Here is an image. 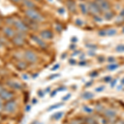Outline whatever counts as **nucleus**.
Returning a JSON list of instances; mask_svg holds the SVG:
<instances>
[{"label": "nucleus", "mask_w": 124, "mask_h": 124, "mask_svg": "<svg viewBox=\"0 0 124 124\" xmlns=\"http://www.w3.org/2000/svg\"><path fill=\"white\" fill-rule=\"evenodd\" d=\"M26 14H27V16L29 17V18L32 19L34 21L40 22L43 19V17H41V15L33 9H27V11H26Z\"/></svg>", "instance_id": "obj_1"}, {"label": "nucleus", "mask_w": 124, "mask_h": 124, "mask_svg": "<svg viewBox=\"0 0 124 124\" xmlns=\"http://www.w3.org/2000/svg\"><path fill=\"white\" fill-rule=\"evenodd\" d=\"M96 3L99 5L101 11H103V12H105V13L109 12L110 4L108 3V1H106V0H96Z\"/></svg>", "instance_id": "obj_2"}, {"label": "nucleus", "mask_w": 124, "mask_h": 124, "mask_svg": "<svg viewBox=\"0 0 124 124\" xmlns=\"http://www.w3.org/2000/svg\"><path fill=\"white\" fill-rule=\"evenodd\" d=\"M4 110L8 113H13L17 109V103L14 101H8L5 103V105L3 106Z\"/></svg>", "instance_id": "obj_3"}, {"label": "nucleus", "mask_w": 124, "mask_h": 124, "mask_svg": "<svg viewBox=\"0 0 124 124\" xmlns=\"http://www.w3.org/2000/svg\"><path fill=\"white\" fill-rule=\"evenodd\" d=\"M24 57L26 58L27 61L31 62V63H36L37 61V56L35 53L32 52V51H27L24 54Z\"/></svg>", "instance_id": "obj_4"}, {"label": "nucleus", "mask_w": 124, "mask_h": 124, "mask_svg": "<svg viewBox=\"0 0 124 124\" xmlns=\"http://www.w3.org/2000/svg\"><path fill=\"white\" fill-rule=\"evenodd\" d=\"M89 9L90 10V12L92 13H93V14H99V13H101V9L99 8V5L96 3V2H92L89 4Z\"/></svg>", "instance_id": "obj_5"}, {"label": "nucleus", "mask_w": 124, "mask_h": 124, "mask_svg": "<svg viewBox=\"0 0 124 124\" xmlns=\"http://www.w3.org/2000/svg\"><path fill=\"white\" fill-rule=\"evenodd\" d=\"M13 97V93L8 90H4V89H3V90L1 92V93H0V98H1L2 99H3V100H9V99H11Z\"/></svg>", "instance_id": "obj_6"}, {"label": "nucleus", "mask_w": 124, "mask_h": 124, "mask_svg": "<svg viewBox=\"0 0 124 124\" xmlns=\"http://www.w3.org/2000/svg\"><path fill=\"white\" fill-rule=\"evenodd\" d=\"M16 27L20 31H23V32H25V31H28V27L25 25V23H23V22L21 21H17L14 23Z\"/></svg>", "instance_id": "obj_7"}, {"label": "nucleus", "mask_w": 124, "mask_h": 124, "mask_svg": "<svg viewBox=\"0 0 124 124\" xmlns=\"http://www.w3.org/2000/svg\"><path fill=\"white\" fill-rule=\"evenodd\" d=\"M7 84L10 88H12V89H21L22 88H23V86H22L21 84L17 81L10 80L8 82Z\"/></svg>", "instance_id": "obj_8"}, {"label": "nucleus", "mask_w": 124, "mask_h": 124, "mask_svg": "<svg viewBox=\"0 0 124 124\" xmlns=\"http://www.w3.org/2000/svg\"><path fill=\"white\" fill-rule=\"evenodd\" d=\"M103 114H104L105 117H108V118H114V117H116V112L114 111V110L113 109H105L103 110Z\"/></svg>", "instance_id": "obj_9"}, {"label": "nucleus", "mask_w": 124, "mask_h": 124, "mask_svg": "<svg viewBox=\"0 0 124 124\" xmlns=\"http://www.w3.org/2000/svg\"><path fill=\"white\" fill-rule=\"evenodd\" d=\"M13 43L17 46H23L24 44V38L23 36L21 35H17L16 37H13Z\"/></svg>", "instance_id": "obj_10"}, {"label": "nucleus", "mask_w": 124, "mask_h": 124, "mask_svg": "<svg viewBox=\"0 0 124 124\" xmlns=\"http://www.w3.org/2000/svg\"><path fill=\"white\" fill-rule=\"evenodd\" d=\"M41 37L44 39H51L53 37V33L49 30H45L41 32Z\"/></svg>", "instance_id": "obj_11"}, {"label": "nucleus", "mask_w": 124, "mask_h": 124, "mask_svg": "<svg viewBox=\"0 0 124 124\" xmlns=\"http://www.w3.org/2000/svg\"><path fill=\"white\" fill-rule=\"evenodd\" d=\"M3 31H4L5 35L7 36V37H15V32L14 31H13L12 28H10V27H6L3 30Z\"/></svg>", "instance_id": "obj_12"}, {"label": "nucleus", "mask_w": 124, "mask_h": 124, "mask_svg": "<svg viewBox=\"0 0 124 124\" xmlns=\"http://www.w3.org/2000/svg\"><path fill=\"white\" fill-rule=\"evenodd\" d=\"M31 39H32L34 41H36L37 44H38L40 46H41V47H46V43L44 42L42 40L40 39L38 37H37V36H33V37H31Z\"/></svg>", "instance_id": "obj_13"}, {"label": "nucleus", "mask_w": 124, "mask_h": 124, "mask_svg": "<svg viewBox=\"0 0 124 124\" xmlns=\"http://www.w3.org/2000/svg\"><path fill=\"white\" fill-rule=\"evenodd\" d=\"M67 6H68V8L70 9V11L72 12V13H75V12H76V6H75L74 2L68 1L67 2Z\"/></svg>", "instance_id": "obj_14"}, {"label": "nucleus", "mask_w": 124, "mask_h": 124, "mask_svg": "<svg viewBox=\"0 0 124 124\" xmlns=\"http://www.w3.org/2000/svg\"><path fill=\"white\" fill-rule=\"evenodd\" d=\"M23 4L26 6V7L29 8V9H33L35 8V4L31 1V0H23Z\"/></svg>", "instance_id": "obj_15"}, {"label": "nucleus", "mask_w": 124, "mask_h": 124, "mask_svg": "<svg viewBox=\"0 0 124 124\" xmlns=\"http://www.w3.org/2000/svg\"><path fill=\"white\" fill-rule=\"evenodd\" d=\"M63 114H64L63 112H59V113H55V114H53L51 118L57 121V120H60L62 117H63Z\"/></svg>", "instance_id": "obj_16"}, {"label": "nucleus", "mask_w": 124, "mask_h": 124, "mask_svg": "<svg viewBox=\"0 0 124 124\" xmlns=\"http://www.w3.org/2000/svg\"><path fill=\"white\" fill-rule=\"evenodd\" d=\"M82 98L85 99H90L92 98H93V94L92 93H90V92H85V93H83Z\"/></svg>", "instance_id": "obj_17"}, {"label": "nucleus", "mask_w": 124, "mask_h": 124, "mask_svg": "<svg viewBox=\"0 0 124 124\" xmlns=\"http://www.w3.org/2000/svg\"><path fill=\"white\" fill-rule=\"evenodd\" d=\"M64 103H56V104H54V105H51L49 107V108L47 109V111H51V110H54L55 108H61V106H63Z\"/></svg>", "instance_id": "obj_18"}, {"label": "nucleus", "mask_w": 124, "mask_h": 124, "mask_svg": "<svg viewBox=\"0 0 124 124\" xmlns=\"http://www.w3.org/2000/svg\"><path fill=\"white\" fill-rule=\"evenodd\" d=\"M79 8H80V9H81L82 13L86 14V13H88V8H87V7H86V5L85 4V3H80V4H79Z\"/></svg>", "instance_id": "obj_19"}, {"label": "nucleus", "mask_w": 124, "mask_h": 124, "mask_svg": "<svg viewBox=\"0 0 124 124\" xmlns=\"http://www.w3.org/2000/svg\"><path fill=\"white\" fill-rule=\"evenodd\" d=\"M117 67H118V65H117V64H111L108 66V70H115L116 69H117Z\"/></svg>", "instance_id": "obj_20"}, {"label": "nucleus", "mask_w": 124, "mask_h": 124, "mask_svg": "<svg viewBox=\"0 0 124 124\" xmlns=\"http://www.w3.org/2000/svg\"><path fill=\"white\" fill-rule=\"evenodd\" d=\"M17 66H18L20 70H24V69H26V67H27V64H26L25 62L21 61V62H18Z\"/></svg>", "instance_id": "obj_21"}, {"label": "nucleus", "mask_w": 124, "mask_h": 124, "mask_svg": "<svg viewBox=\"0 0 124 124\" xmlns=\"http://www.w3.org/2000/svg\"><path fill=\"white\" fill-rule=\"evenodd\" d=\"M113 13H111V12H107V13H105V16H104L105 19H107V20L112 19L113 18Z\"/></svg>", "instance_id": "obj_22"}, {"label": "nucleus", "mask_w": 124, "mask_h": 124, "mask_svg": "<svg viewBox=\"0 0 124 124\" xmlns=\"http://www.w3.org/2000/svg\"><path fill=\"white\" fill-rule=\"evenodd\" d=\"M116 33H117V31H116L115 29H108L106 31V34H107L108 36H113V35H115Z\"/></svg>", "instance_id": "obj_23"}, {"label": "nucleus", "mask_w": 124, "mask_h": 124, "mask_svg": "<svg viewBox=\"0 0 124 124\" xmlns=\"http://www.w3.org/2000/svg\"><path fill=\"white\" fill-rule=\"evenodd\" d=\"M116 51L117 52H124V45H119L116 47Z\"/></svg>", "instance_id": "obj_24"}, {"label": "nucleus", "mask_w": 124, "mask_h": 124, "mask_svg": "<svg viewBox=\"0 0 124 124\" xmlns=\"http://www.w3.org/2000/svg\"><path fill=\"white\" fill-rule=\"evenodd\" d=\"M83 108H84V111L86 112V113H91L92 112H93V108L88 107V106H84Z\"/></svg>", "instance_id": "obj_25"}, {"label": "nucleus", "mask_w": 124, "mask_h": 124, "mask_svg": "<svg viewBox=\"0 0 124 124\" xmlns=\"http://www.w3.org/2000/svg\"><path fill=\"white\" fill-rule=\"evenodd\" d=\"M104 89H105V87H104V86H100V87L97 88V89H95V91H96V92H98V93H99V92L103 91Z\"/></svg>", "instance_id": "obj_26"}, {"label": "nucleus", "mask_w": 124, "mask_h": 124, "mask_svg": "<svg viewBox=\"0 0 124 124\" xmlns=\"http://www.w3.org/2000/svg\"><path fill=\"white\" fill-rule=\"evenodd\" d=\"M70 96H71V94L70 93H68V94L65 96V97H63L62 98V100L63 101H66V100H68V99H70Z\"/></svg>", "instance_id": "obj_27"}, {"label": "nucleus", "mask_w": 124, "mask_h": 124, "mask_svg": "<svg viewBox=\"0 0 124 124\" xmlns=\"http://www.w3.org/2000/svg\"><path fill=\"white\" fill-rule=\"evenodd\" d=\"M60 76V75L59 74H55V75H52L51 76H50L49 77V79H55V78H57V77H59Z\"/></svg>", "instance_id": "obj_28"}, {"label": "nucleus", "mask_w": 124, "mask_h": 124, "mask_svg": "<svg viewBox=\"0 0 124 124\" xmlns=\"http://www.w3.org/2000/svg\"><path fill=\"white\" fill-rule=\"evenodd\" d=\"M59 67H60V65H59V64H56V65H54V66L51 68V70H53V71L56 70L57 69H59Z\"/></svg>", "instance_id": "obj_29"}, {"label": "nucleus", "mask_w": 124, "mask_h": 124, "mask_svg": "<svg viewBox=\"0 0 124 124\" xmlns=\"http://www.w3.org/2000/svg\"><path fill=\"white\" fill-rule=\"evenodd\" d=\"M99 35L100 36V37H103V36L106 35V31L104 30H103V31H99Z\"/></svg>", "instance_id": "obj_30"}, {"label": "nucleus", "mask_w": 124, "mask_h": 124, "mask_svg": "<svg viewBox=\"0 0 124 124\" xmlns=\"http://www.w3.org/2000/svg\"><path fill=\"white\" fill-rule=\"evenodd\" d=\"M87 120H88V121H89V122H88V123H89V124H96L95 121H94V120H93V119H92V118H88Z\"/></svg>", "instance_id": "obj_31"}, {"label": "nucleus", "mask_w": 124, "mask_h": 124, "mask_svg": "<svg viewBox=\"0 0 124 124\" xmlns=\"http://www.w3.org/2000/svg\"><path fill=\"white\" fill-rule=\"evenodd\" d=\"M94 20L96 22H102V18L99 17V16H94Z\"/></svg>", "instance_id": "obj_32"}, {"label": "nucleus", "mask_w": 124, "mask_h": 124, "mask_svg": "<svg viewBox=\"0 0 124 124\" xmlns=\"http://www.w3.org/2000/svg\"><path fill=\"white\" fill-rule=\"evenodd\" d=\"M76 24H77V25H79V26H82L84 23H83V22H82L81 20L77 19V20H76Z\"/></svg>", "instance_id": "obj_33"}, {"label": "nucleus", "mask_w": 124, "mask_h": 124, "mask_svg": "<svg viewBox=\"0 0 124 124\" xmlns=\"http://www.w3.org/2000/svg\"><path fill=\"white\" fill-rule=\"evenodd\" d=\"M111 77H106L104 78V80L107 82V83H109V82H111Z\"/></svg>", "instance_id": "obj_34"}, {"label": "nucleus", "mask_w": 124, "mask_h": 124, "mask_svg": "<svg viewBox=\"0 0 124 124\" xmlns=\"http://www.w3.org/2000/svg\"><path fill=\"white\" fill-rule=\"evenodd\" d=\"M37 93H38V95H39V96H40V97H41V98H42L43 96H44V93H43L42 91H41V90L37 92Z\"/></svg>", "instance_id": "obj_35"}, {"label": "nucleus", "mask_w": 124, "mask_h": 124, "mask_svg": "<svg viewBox=\"0 0 124 124\" xmlns=\"http://www.w3.org/2000/svg\"><path fill=\"white\" fill-rule=\"evenodd\" d=\"M97 75H98L97 72H93V73L90 74V76H92V77H95V76H97Z\"/></svg>", "instance_id": "obj_36"}, {"label": "nucleus", "mask_w": 124, "mask_h": 124, "mask_svg": "<svg viewBox=\"0 0 124 124\" xmlns=\"http://www.w3.org/2000/svg\"><path fill=\"white\" fill-rule=\"evenodd\" d=\"M57 92H58V91H57V89H56V90H55V91H53L52 93H51V97H54V96L55 95V93H56Z\"/></svg>", "instance_id": "obj_37"}, {"label": "nucleus", "mask_w": 124, "mask_h": 124, "mask_svg": "<svg viewBox=\"0 0 124 124\" xmlns=\"http://www.w3.org/2000/svg\"><path fill=\"white\" fill-rule=\"evenodd\" d=\"M114 61H115V59L113 57H109L108 58V61L111 63V62H114Z\"/></svg>", "instance_id": "obj_38"}, {"label": "nucleus", "mask_w": 124, "mask_h": 124, "mask_svg": "<svg viewBox=\"0 0 124 124\" xmlns=\"http://www.w3.org/2000/svg\"><path fill=\"white\" fill-rule=\"evenodd\" d=\"M87 46L89 48H92V49H95L96 48V46H94V45H87Z\"/></svg>", "instance_id": "obj_39"}, {"label": "nucleus", "mask_w": 124, "mask_h": 124, "mask_svg": "<svg viewBox=\"0 0 124 124\" xmlns=\"http://www.w3.org/2000/svg\"><path fill=\"white\" fill-rule=\"evenodd\" d=\"M23 79L27 80V79H28V76H27V75H23Z\"/></svg>", "instance_id": "obj_40"}, {"label": "nucleus", "mask_w": 124, "mask_h": 124, "mask_svg": "<svg viewBox=\"0 0 124 124\" xmlns=\"http://www.w3.org/2000/svg\"><path fill=\"white\" fill-rule=\"evenodd\" d=\"M56 30L57 31H61V27L60 25H56Z\"/></svg>", "instance_id": "obj_41"}, {"label": "nucleus", "mask_w": 124, "mask_h": 124, "mask_svg": "<svg viewBox=\"0 0 124 124\" xmlns=\"http://www.w3.org/2000/svg\"><path fill=\"white\" fill-rule=\"evenodd\" d=\"M3 103H2L1 99H0V111L3 109Z\"/></svg>", "instance_id": "obj_42"}, {"label": "nucleus", "mask_w": 124, "mask_h": 124, "mask_svg": "<svg viewBox=\"0 0 124 124\" xmlns=\"http://www.w3.org/2000/svg\"><path fill=\"white\" fill-rule=\"evenodd\" d=\"M30 108H31V106H30V105H27V107H26V111H27V112L30 111Z\"/></svg>", "instance_id": "obj_43"}, {"label": "nucleus", "mask_w": 124, "mask_h": 124, "mask_svg": "<svg viewBox=\"0 0 124 124\" xmlns=\"http://www.w3.org/2000/svg\"><path fill=\"white\" fill-rule=\"evenodd\" d=\"M116 82H117V80H116V79H115V80H113V82H112V84H111V87H113V86L115 85Z\"/></svg>", "instance_id": "obj_44"}, {"label": "nucleus", "mask_w": 124, "mask_h": 124, "mask_svg": "<svg viewBox=\"0 0 124 124\" xmlns=\"http://www.w3.org/2000/svg\"><path fill=\"white\" fill-rule=\"evenodd\" d=\"M70 65H75V61H74V60H72V61L70 60Z\"/></svg>", "instance_id": "obj_45"}, {"label": "nucleus", "mask_w": 124, "mask_h": 124, "mask_svg": "<svg viewBox=\"0 0 124 124\" xmlns=\"http://www.w3.org/2000/svg\"><path fill=\"white\" fill-rule=\"evenodd\" d=\"M59 13H65V10H64L63 8H60V9H59Z\"/></svg>", "instance_id": "obj_46"}, {"label": "nucleus", "mask_w": 124, "mask_h": 124, "mask_svg": "<svg viewBox=\"0 0 124 124\" xmlns=\"http://www.w3.org/2000/svg\"><path fill=\"white\" fill-rule=\"evenodd\" d=\"M116 124H124V122L123 121H119V122H117Z\"/></svg>", "instance_id": "obj_47"}, {"label": "nucleus", "mask_w": 124, "mask_h": 124, "mask_svg": "<svg viewBox=\"0 0 124 124\" xmlns=\"http://www.w3.org/2000/svg\"><path fill=\"white\" fill-rule=\"evenodd\" d=\"M32 103L35 104V103H37V99H32Z\"/></svg>", "instance_id": "obj_48"}, {"label": "nucleus", "mask_w": 124, "mask_h": 124, "mask_svg": "<svg viewBox=\"0 0 124 124\" xmlns=\"http://www.w3.org/2000/svg\"><path fill=\"white\" fill-rule=\"evenodd\" d=\"M11 1L14 2V3H18V2L20 1V0H11Z\"/></svg>", "instance_id": "obj_49"}, {"label": "nucleus", "mask_w": 124, "mask_h": 124, "mask_svg": "<svg viewBox=\"0 0 124 124\" xmlns=\"http://www.w3.org/2000/svg\"><path fill=\"white\" fill-rule=\"evenodd\" d=\"M121 16H124V10H123V11L121 12V14H120Z\"/></svg>", "instance_id": "obj_50"}, {"label": "nucleus", "mask_w": 124, "mask_h": 124, "mask_svg": "<svg viewBox=\"0 0 124 124\" xmlns=\"http://www.w3.org/2000/svg\"><path fill=\"white\" fill-rule=\"evenodd\" d=\"M38 76V74H35V75H33V78H36V77H37Z\"/></svg>", "instance_id": "obj_51"}, {"label": "nucleus", "mask_w": 124, "mask_h": 124, "mask_svg": "<svg viewBox=\"0 0 124 124\" xmlns=\"http://www.w3.org/2000/svg\"><path fill=\"white\" fill-rule=\"evenodd\" d=\"M92 85V82H89V83L86 84V86H89V85Z\"/></svg>", "instance_id": "obj_52"}, {"label": "nucleus", "mask_w": 124, "mask_h": 124, "mask_svg": "<svg viewBox=\"0 0 124 124\" xmlns=\"http://www.w3.org/2000/svg\"><path fill=\"white\" fill-rule=\"evenodd\" d=\"M3 88H2L1 86H0V93H1V92L3 91Z\"/></svg>", "instance_id": "obj_53"}, {"label": "nucleus", "mask_w": 124, "mask_h": 124, "mask_svg": "<svg viewBox=\"0 0 124 124\" xmlns=\"http://www.w3.org/2000/svg\"><path fill=\"white\" fill-rule=\"evenodd\" d=\"M122 85H124V79L122 80Z\"/></svg>", "instance_id": "obj_54"}, {"label": "nucleus", "mask_w": 124, "mask_h": 124, "mask_svg": "<svg viewBox=\"0 0 124 124\" xmlns=\"http://www.w3.org/2000/svg\"><path fill=\"white\" fill-rule=\"evenodd\" d=\"M48 1H50V2H53V0H48Z\"/></svg>", "instance_id": "obj_55"}, {"label": "nucleus", "mask_w": 124, "mask_h": 124, "mask_svg": "<svg viewBox=\"0 0 124 124\" xmlns=\"http://www.w3.org/2000/svg\"><path fill=\"white\" fill-rule=\"evenodd\" d=\"M123 32H124V28H123Z\"/></svg>", "instance_id": "obj_56"}, {"label": "nucleus", "mask_w": 124, "mask_h": 124, "mask_svg": "<svg viewBox=\"0 0 124 124\" xmlns=\"http://www.w3.org/2000/svg\"><path fill=\"white\" fill-rule=\"evenodd\" d=\"M0 47H1V44H0Z\"/></svg>", "instance_id": "obj_57"}, {"label": "nucleus", "mask_w": 124, "mask_h": 124, "mask_svg": "<svg viewBox=\"0 0 124 124\" xmlns=\"http://www.w3.org/2000/svg\"><path fill=\"white\" fill-rule=\"evenodd\" d=\"M37 1H38V0H37Z\"/></svg>", "instance_id": "obj_58"}]
</instances>
